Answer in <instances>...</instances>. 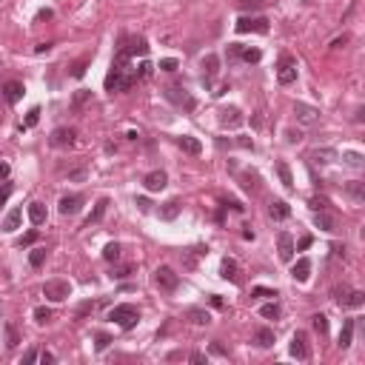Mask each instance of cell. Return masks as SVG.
Listing matches in <instances>:
<instances>
[{
  "label": "cell",
  "instance_id": "55",
  "mask_svg": "<svg viewBox=\"0 0 365 365\" xmlns=\"http://www.w3.org/2000/svg\"><path fill=\"white\" fill-rule=\"evenodd\" d=\"M34 360H37V351H34V348H29V351L23 354V363H34Z\"/></svg>",
  "mask_w": 365,
  "mask_h": 365
},
{
  "label": "cell",
  "instance_id": "54",
  "mask_svg": "<svg viewBox=\"0 0 365 365\" xmlns=\"http://www.w3.org/2000/svg\"><path fill=\"white\" fill-rule=\"evenodd\" d=\"M40 363H43V365H52V363H55V354H52V351H43V354H40Z\"/></svg>",
  "mask_w": 365,
  "mask_h": 365
},
{
  "label": "cell",
  "instance_id": "28",
  "mask_svg": "<svg viewBox=\"0 0 365 365\" xmlns=\"http://www.w3.org/2000/svg\"><path fill=\"white\" fill-rule=\"evenodd\" d=\"M91 103V91L89 89H80V91H74V97H71V106H74V109H83V106H89Z\"/></svg>",
  "mask_w": 365,
  "mask_h": 365
},
{
  "label": "cell",
  "instance_id": "44",
  "mask_svg": "<svg viewBox=\"0 0 365 365\" xmlns=\"http://www.w3.org/2000/svg\"><path fill=\"white\" fill-rule=\"evenodd\" d=\"M240 180H243V188H245V191H254V188H257V177H254V174H240Z\"/></svg>",
  "mask_w": 365,
  "mask_h": 365
},
{
  "label": "cell",
  "instance_id": "38",
  "mask_svg": "<svg viewBox=\"0 0 365 365\" xmlns=\"http://www.w3.org/2000/svg\"><path fill=\"white\" fill-rule=\"evenodd\" d=\"M348 191H351V197L357 200V203H363V200H365V188H363V182H360V180L348 182Z\"/></svg>",
  "mask_w": 365,
  "mask_h": 365
},
{
  "label": "cell",
  "instance_id": "45",
  "mask_svg": "<svg viewBox=\"0 0 365 365\" xmlns=\"http://www.w3.org/2000/svg\"><path fill=\"white\" fill-rule=\"evenodd\" d=\"M37 120H40V109L34 106L32 112L26 114V128H32V125H37Z\"/></svg>",
  "mask_w": 365,
  "mask_h": 365
},
{
  "label": "cell",
  "instance_id": "53",
  "mask_svg": "<svg viewBox=\"0 0 365 365\" xmlns=\"http://www.w3.org/2000/svg\"><path fill=\"white\" fill-rule=\"evenodd\" d=\"M188 360H191L194 365H203V363H205V357H203L200 351H191V354H188Z\"/></svg>",
  "mask_w": 365,
  "mask_h": 365
},
{
  "label": "cell",
  "instance_id": "58",
  "mask_svg": "<svg viewBox=\"0 0 365 365\" xmlns=\"http://www.w3.org/2000/svg\"><path fill=\"white\" fill-rule=\"evenodd\" d=\"M300 140H303L300 131H288V143H300Z\"/></svg>",
  "mask_w": 365,
  "mask_h": 365
},
{
  "label": "cell",
  "instance_id": "2",
  "mask_svg": "<svg viewBox=\"0 0 365 365\" xmlns=\"http://www.w3.org/2000/svg\"><path fill=\"white\" fill-rule=\"evenodd\" d=\"M154 285L166 294H174L177 285H180V274H174V268H169V265H160L154 271Z\"/></svg>",
  "mask_w": 365,
  "mask_h": 365
},
{
  "label": "cell",
  "instance_id": "42",
  "mask_svg": "<svg viewBox=\"0 0 365 365\" xmlns=\"http://www.w3.org/2000/svg\"><path fill=\"white\" fill-rule=\"evenodd\" d=\"M86 68H89V60L83 57V60H77V63L71 66V77H83V74H86Z\"/></svg>",
  "mask_w": 365,
  "mask_h": 365
},
{
  "label": "cell",
  "instance_id": "52",
  "mask_svg": "<svg viewBox=\"0 0 365 365\" xmlns=\"http://www.w3.org/2000/svg\"><path fill=\"white\" fill-rule=\"evenodd\" d=\"M251 294L254 297H277V291H271V288H254Z\"/></svg>",
  "mask_w": 365,
  "mask_h": 365
},
{
  "label": "cell",
  "instance_id": "20",
  "mask_svg": "<svg viewBox=\"0 0 365 365\" xmlns=\"http://www.w3.org/2000/svg\"><path fill=\"white\" fill-rule=\"evenodd\" d=\"M3 97L9 103H17L23 97V83H17V80H9L6 86H3Z\"/></svg>",
  "mask_w": 365,
  "mask_h": 365
},
{
  "label": "cell",
  "instance_id": "4",
  "mask_svg": "<svg viewBox=\"0 0 365 365\" xmlns=\"http://www.w3.org/2000/svg\"><path fill=\"white\" fill-rule=\"evenodd\" d=\"M234 29H237L240 34H248V32L265 34V32H268V20H265V17H240Z\"/></svg>",
  "mask_w": 365,
  "mask_h": 365
},
{
  "label": "cell",
  "instance_id": "25",
  "mask_svg": "<svg viewBox=\"0 0 365 365\" xmlns=\"http://www.w3.org/2000/svg\"><path fill=\"white\" fill-rule=\"evenodd\" d=\"M254 342H257L260 348H271L274 345V331L271 328H257L254 331Z\"/></svg>",
  "mask_w": 365,
  "mask_h": 365
},
{
  "label": "cell",
  "instance_id": "22",
  "mask_svg": "<svg viewBox=\"0 0 365 365\" xmlns=\"http://www.w3.org/2000/svg\"><path fill=\"white\" fill-rule=\"evenodd\" d=\"M314 226L322 228V231H337V220L331 214H325V211H317L314 214Z\"/></svg>",
  "mask_w": 365,
  "mask_h": 365
},
{
  "label": "cell",
  "instance_id": "26",
  "mask_svg": "<svg viewBox=\"0 0 365 365\" xmlns=\"http://www.w3.org/2000/svg\"><path fill=\"white\" fill-rule=\"evenodd\" d=\"M363 303H365V294H363V291H348V294L342 297L340 305L342 308H360Z\"/></svg>",
  "mask_w": 365,
  "mask_h": 365
},
{
  "label": "cell",
  "instance_id": "10",
  "mask_svg": "<svg viewBox=\"0 0 365 365\" xmlns=\"http://www.w3.org/2000/svg\"><path fill=\"white\" fill-rule=\"evenodd\" d=\"M277 80L283 83V86H291L297 80V63L291 60V57H283L280 60V71H277Z\"/></svg>",
  "mask_w": 365,
  "mask_h": 365
},
{
  "label": "cell",
  "instance_id": "32",
  "mask_svg": "<svg viewBox=\"0 0 365 365\" xmlns=\"http://www.w3.org/2000/svg\"><path fill=\"white\" fill-rule=\"evenodd\" d=\"M177 214H180V203H177V200H169V203L160 208V217H163V220H174Z\"/></svg>",
  "mask_w": 365,
  "mask_h": 365
},
{
  "label": "cell",
  "instance_id": "47",
  "mask_svg": "<svg viewBox=\"0 0 365 365\" xmlns=\"http://www.w3.org/2000/svg\"><path fill=\"white\" fill-rule=\"evenodd\" d=\"M311 208H314V211H325V208H328V200H325V197H311Z\"/></svg>",
  "mask_w": 365,
  "mask_h": 365
},
{
  "label": "cell",
  "instance_id": "13",
  "mask_svg": "<svg viewBox=\"0 0 365 365\" xmlns=\"http://www.w3.org/2000/svg\"><path fill=\"white\" fill-rule=\"evenodd\" d=\"M177 146H180L185 154H194V157H197V154H203V143H200L197 137L182 134V137H177Z\"/></svg>",
  "mask_w": 365,
  "mask_h": 365
},
{
  "label": "cell",
  "instance_id": "48",
  "mask_svg": "<svg viewBox=\"0 0 365 365\" xmlns=\"http://www.w3.org/2000/svg\"><path fill=\"white\" fill-rule=\"evenodd\" d=\"M32 243H37V231H29V234H23V237L17 240V245H20V248H23V245H32Z\"/></svg>",
  "mask_w": 365,
  "mask_h": 365
},
{
  "label": "cell",
  "instance_id": "8",
  "mask_svg": "<svg viewBox=\"0 0 365 365\" xmlns=\"http://www.w3.org/2000/svg\"><path fill=\"white\" fill-rule=\"evenodd\" d=\"M74 137H77V131H74V128L60 125V128H55V131H52V146L68 148V146H74Z\"/></svg>",
  "mask_w": 365,
  "mask_h": 365
},
{
  "label": "cell",
  "instance_id": "12",
  "mask_svg": "<svg viewBox=\"0 0 365 365\" xmlns=\"http://www.w3.org/2000/svg\"><path fill=\"white\" fill-rule=\"evenodd\" d=\"M277 251H280V260H291V257H294V237H291V234H288V231H283V234H280V237H277Z\"/></svg>",
  "mask_w": 365,
  "mask_h": 365
},
{
  "label": "cell",
  "instance_id": "35",
  "mask_svg": "<svg viewBox=\"0 0 365 365\" xmlns=\"http://www.w3.org/2000/svg\"><path fill=\"white\" fill-rule=\"evenodd\" d=\"M103 257H106L109 262H117L120 260V243H109V245L103 248Z\"/></svg>",
  "mask_w": 365,
  "mask_h": 365
},
{
  "label": "cell",
  "instance_id": "1",
  "mask_svg": "<svg viewBox=\"0 0 365 365\" xmlns=\"http://www.w3.org/2000/svg\"><path fill=\"white\" fill-rule=\"evenodd\" d=\"M109 319L112 322H117L120 328H134L137 322H140V311H137L134 305H128V303H123V305H114L112 311H109Z\"/></svg>",
  "mask_w": 365,
  "mask_h": 365
},
{
  "label": "cell",
  "instance_id": "59",
  "mask_svg": "<svg viewBox=\"0 0 365 365\" xmlns=\"http://www.w3.org/2000/svg\"><path fill=\"white\" fill-rule=\"evenodd\" d=\"M137 205H140V208H143V211H148V208H151V203H148L146 197H137Z\"/></svg>",
  "mask_w": 365,
  "mask_h": 365
},
{
  "label": "cell",
  "instance_id": "43",
  "mask_svg": "<svg viewBox=\"0 0 365 365\" xmlns=\"http://www.w3.org/2000/svg\"><path fill=\"white\" fill-rule=\"evenodd\" d=\"M86 177H89V171H86V169H71V171H68V180H71V182H83Z\"/></svg>",
  "mask_w": 365,
  "mask_h": 365
},
{
  "label": "cell",
  "instance_id": "9",
  "mask_svg": "<svg viewBox=\"0 0 365 365\" xmlns=\"http://www.w3.org/2000/svg\"><path fill=\"white\" fill-rule=\"evenodd\" d=\"M143 185H146V191H163L169 185V174L166 171H148L143 177Z\"/></svg>",
  "mask_w": 365,
  "mask_h": 365
},
{
  "label": "cell",
  "instance_id": "21",
  "mask_svg": "<svg viewBox=\"0 0 365 365\" xmlns=\"http://www.w3.org/2000/svg\"><path fill=\"white\" fill-rule=\"evenodd\" d=\"M20 220H23V208H11L9 214H6V220H3V231H17Z\"/></svg>",
  "mask_w": 365,
  "mask_h": 365
},
{
  "label": "cell",
  "instance_id": "19",
  "mask_svg": "<svg viewBox=\"0 0 365 365\" xmlns=\"http://www.w3.org/2000/svg\"><path fill=\"white\" fill-rule=\"evenodd\" d=\"M106 208H109V197H100V200L94 203V211H91L89 220H86V228H91L94 223H100L103 217H106Z\"/></svg>",
  "mask_w": 365,
  "mask_h": 365
},
{
  "label": "cell",
  "instance_id": "11",
  "mask_svg": "<svg viewBox=\"0 0 365 365\" xmlns=\"http://www.w3.org/2000/svg\"><path fill=\"white\" fill-rule=\"evenodd\" d=\"M83 208V197L80 194H66V197H60V214L63 217H74Z\"/></svg>",
  "mask_w": 365,
  "mask_h": 365
},
{
  "label": "cell",
  "instance_id": "33",
  "mask_svg": "<svg viewBox=\"0 0 365 365\" xmlns=\"http://www.w3.org/2000/svg\"><path fill=\"white\" fill-rule=\"evenodd\" d=\"M188 319H191L194 325H208V322H211L208 311H200V308H191V311H188Z\"/></svg>",
  "mask_w": 365,
  "mask_h": 365
},
{
  "label": "cell",
  "instance_id": "62",
  "mask_svg": "<svg viewBox=\"0 0 365 365\" xmlns=\"http://www.w3.org/2000/svg\"><path fill=\"white\" fill-rule=\"evenodd\" d=\"M226 205H231V208H234V211H243V208H245V205H243V203H237V200H228Z\"/></svg>",
  "mask_w": 365,
  "mask_h": 365
},
{
  "label": "cell",
  "instance_id": "56",
  "mask_svg": "<svg viewBox=\"0 0 365 365\" xmlns=\"http://www.w3.org/2000/svg\"><path fill=\"white\" fill-rule=\"evenodd\" d=\"M211 354H217V357H226V348H223L220 342H214V345H211Z\"/></svg>",
  "mask_w": 365,
  "mask_h": 365
},
{
  "label": "cell",
  "instance_id": "50",
  "mask_svg": "<svg viewBox=\"0 0 365 365\" xmlns=\"http://www.w3.org/2000/svg\"><path fill=\"white\" fill-rule=\"evenodd\" d=\"M109 342H112L109 334H97V351H106V348H109Z\"/></svg>",
  "mask_w": 365,
  "mask_h": 365
},
{
  "label": "cell",
  "instance_id": "41",
  "mask_svg": "<svg viewBox=\"0 0 365 365\" xmlns=\"http://www.w3.org/2000/svg\"><path fill=\"white\" fill-rule=\"evenodd\" d=\"M17 342H20V334H17V328H14V325H6V345H9V348H14Z\"/></svg>",
  "mask_w": 365,
  "mask_h": 365
},
{
  "label": "cell",
  "instance_id": "61",
  "mask_svg": "<svg viewBox=\"0 0 365 365\" xmlns=\"http://www.w3.org/2000/svg\"><path fill=\"white\" fill-rule=\"evenodd\" d=\"M237 143H240V146H243V148H254V143H251L248 137H240Z\"/></svg>",
  "mask_w": 365,
  "mask_h": 365
},
{
  "label": "cell",
  "instance_id": "16",
  "mask_svg": "<svg viewBox=\"0 0 365 365\" xmlns=\"http://www.w3.org/2000/svg\"><path fill=\"white\" fill-rule=\"evenodd\" d=\"M291 277H294L297 283H308V277H311V260L300 257V260H297V265L291 268Z\"/></svg>",
  "mask_w": 365,
  "mask_h": 365
},
{
  "label": "cell",
  "instance_id": "60",
  "mask_svg": "<svg viewBox=\"0 0 365 365\" xmlns=\"http://www.w3.org/2000/svg\"><path fill=\"white\" fill-rule=\"evenodd\" d=\"M9 177V163H0V180H6Z\"/></svg>",
  "mask_w": 365,
  "mask_h": 365
},
{
  "label": "cell",
  "instance_id": "37",
  "mask_svg": "<svg viewBox=\"0 0 365 365\" xmlns=\"http://www.w3.org/2000/svg\"><path fill=\"white\" fill-rule=\"evenodd\" d=\"M260 317H265V319H277V317H280V305H277V303H265V305L260 308Z\"/></svg>",
  "mask_w": 365,
  "mask_h": 365
},
{
  "label": "cell",
  "instance_id": "3",
  "mask_svg": "<svg viewBox=\"0 0 365 365\" xmlns=\"http://www.w3.org/2000/svg\"><path fill=\"white\" fill-rule=\"evenodd\" d=\"M43 297L52 300V303H63V300L71 297V285H68L66 280H49V283L43 285Z\"/></svg>",
  "mask_w": 365,
  "mask_h": 365
},
{
  "label": "cell",
  "instance_id": "23",
  "mask_svg": "<svg viewBox=\"0 0 365 365\" xmlns=\"http://www.w3.org/2000/svg\"><path fill=\"white\" fill-rule=\"evenodd\" d=\"M354 342V317H348L342 322V331H340V348H348Z\"/></svg>",
  "mask_w": 365,
  "mask_h": 365
},
{
  "label": "cell",
  "instance_id": "29",
  "mask_svg": "<svg viewBox=\"0 0 365 365\" xmlns=\"http://www.w3.org/2000/svg\"><path fill=\"white\" fill-rule=\"evenodd\" d=\"M52 317H55V311H52L49 305H37V308H34V322L46 325V322H52Z\"/></svg>",
  "mask_w": 365,
  "mask_h": 365
},
{
  "label": "cell",
  "instance_id": "34",
  "mask_svg": "<svg viewBox=\"0 0 365 365\" xmlns=\"http://www.w3.org/2000/svg\"><path fill=\"white\" fill-rule=\"evenodd\" d=\"M311 325H314L317 334H328V317H325V314H314V317H311Z\"/></svg>",
  "mask_w": 365,
  "mask_h": 365
},
{
  "label": "cell",
  "instance_id": "49",
  "mask_svg": "<svg viewBox=\"0 0 365 365\" xmlns=\"http://www.w3.org/2000/svg\"><path fill=\"white\" fill-rule=\"evenodd\" d=\"M160 68H163V71H177V60H174V57H166V60H160Z\"/></svg>",
  "mask_w": 365,
  "mask_h": 365
},
{
  "label": "cell",
  "instance_id": "14",
  "mask_svg": "<svg viewBox=\"0 0 365 365\" xmlns=\"http://www.w3.org/2000/svg\"><path fill=\"white\" fill-rule=\"evenodd\" d=\"M240 123H243L240 109H223V112H220V125H223V128H237Z\"/></svg>",
  "mask_w": 365,
  "mask_h": 365
},
{
  "label": "cell",
  "instance_id": "15",
  "mask_svg": "<svg viewBox=\"0 0 365 365\" xmlns=\"http://www.w3.org/2000/svg\"><path fill=\"white\" fill-rule=\"evenodd\" d=\"M217 74H220V57H217V55H208L203 60V80H205V83H211Z\"/></svg>",
  "mask_w": 365,
  "mask_h": 365
},
{
  "label": "cell",
  "instance_id": "24",
  "mask_svg": "<svg viewBox=\"0 0 365 365\" xmlns=\"http://www.w3.org/2000/svg\"><path fill=\"white\" fill-rule=\"evenodd\" d=\"M29 220L34 226H43L46 223V205L43 203H29Z\"/></svg>",
  "mask_w": 365,
  "mask_h": 365
},
{
  "label": "cell",
  "instance_id": "27",
  "mask_svg": "<svg viewBox=\"0 0 365 365\" xmlns=\"http://www.w3.org/2000/svg\"><path fill=\"white\" fill-rule=\"evenodd\" d=\"M277 174H280V180H283L285 188H294V174L288 169V163H277Z\"/></svg>",
  "mask_w": 365,
  "mask_h": 365
},
{
  "label": "cell",
  "instance_id": "7",
  "mask_svg": "<svg viewBox=\"0 0 365 365\" xmlns=\"http://www.w3.org/2000/svg\"><path fill=\"white\" fill-rule=\"evenodd\" d=\"M166 97H169L174 106H180V109H185V112H191L194 109V100L188 97V91L185 89H177V86H169L166 89Z\"/></svg>",
  "mask_w": 365,
  "mask_h": 365
},
{
  "label": "cell",
  "instance_id": "6",
  "mask_svg": "<svg viewBox=\"0 0 365 365\" xmlns=\"http://www.w3.org/2000/svg\"><path fill=\"white\" fill-rule=\"evenodd\" d=\"M291 357H297V360H308V357H311L305 331H297L294 337H291Z\"/></svg>",
  "mask_w": 365,
  "mask_h": 365
},
{
  "label": "cell",
  "instance_id": "17",
  "mask_svg": "<svg viewBox=\"0 0 365 365\" xmlns=\"http://www.w3.org/2000/svg\"><path fill=\"white\" fill-rule=\"evenodd\" d=\"M220 274H223V280H231V283H240V268H237V260H231L226 257L223 265H220Z\"/></svg>",
  "mask_w": 365,
  "mask_h": 365
},
{
  "label": "cell",
  "instance_id": "36",
  "mask_svg": "<svg viewBox=\"0 0 365 365\" xmlns=\"http://www.w3.org/2000/svg\"><path fill=\"white\" fill-rule=\"evenodd\" d=\"M29 262H32V268H40V265L46 262V248H40V245H37V248H32Z\"/></svg>",
  "mask_w": 365,
  "mask_h": 365
},
{
  "label": "cell",
  "instance_id": "57",
  "mask_svg": "<svg viewBox=\"0 0 365 365\" xmlns=\"http://www.w3.org/2000/svg\"><path fill=\"white\" fill-rule=\"evenodd\" d=\"M345 43H348V34H342V37H337V40H334L331 46H334V49H340V46H345Z\"/></svg>",
  "mask_w": 365,
  "mask_h": 365
},
{
  "label": "cell",
  "instance_id": "46",
  "mask_svg": "<svg viewBox=\"0 0 365 365\" xmlns=\"http://www.w3.org/2000/svg\"><path fill=\"white\" fill-rule=\"evenodd\" d=\"M11 188H14V185H11V182H3V185H0V208H3V205H6V200H9V194H11Z\"/></svg>",
  "mask_w": 365,
  "mask_h": 365
},
{
  "label": "cell",
  "instance_id": "51",
  "mask_svg": "<svg viewBox=\"0 0 365 365\" xmlns=\"http://www.w3.org/2000/svg\"><path fill=\"white\" fill-rule=\"evenodd\" d=\"M148 74H151V66H148V63H140V66L134 68V77H148Z\"/></svg>",
  "mask_w": 365,
  "mask_h": 365
},
{
  "label": "cell",
  "instance_id": "18",
  "mask_svg": "<svg viewBox=\"0 0 365 365\" xmlns=\"http://www.w3.org/2000/svg\"><path fill=\"white\" fill-rule=\"evenodd\" d=\"M268 214H271V220H288L291 217V205L285 203V200H274L268 205Z\"/></svg>",
  "mask_w": 365,
  "mask_h": 365
},
{
  "label": "cell",
  "instance_id": "30",
  "mask_svg": "<svg viewBox=\"0 0 365 365\" xmlns=\"http://www.w3.org/2000/svg\"><path fill=\"white\" fill-rule=\"evenodd\" d=\"M128 55H140V57H146V55H148V43H146V37H134V40H131V46H128Z\"/></svg>",
  "mask_w": 365,
  "mask_h": 365
},
{
  "label": "cell",
  "instance_id": "5",
  "mask_svg": "<svg viewBox=\"0 0 365 365\" xmlns=\"http://www.w3.org/2000/svg\"><path fill=\"white\" fill-rule=\"evenodd\" d=\"M294 117H297V123L314 125V123L319 120V109L308 106V103H297V106H294Z\"/></svg>",
  "mask_w": 365,
  "mask_h": 365
},
{
  "label": "cell",
  "instance_id": "31",
  "mask_svg": "<svg viewBox=\"0 0 365 365\" xmlns=\"http://www.w3.org/2000/svg\"><path fill=\"white\" fill-rule=\"evenodd\" d=\"M334 157H337V151H334V148H317V151L311 154V160H314V163H322V166L331 163Z\"/></svg>",
  "mask_w": 365,
  "mask_h": 365
},
{
  "label": "cell",
  "instance_id": "40",
  "mask_svg": "<svg viewBox=\"0 0 365 365\" xmlns=\"http://www.w3.org/2000/svg\"><path fill=\"white\" fill-rule=\"evenodd\" d=\"M240 57H243V60H245V63H260V49H243V52H240Z\"/></svg>",
  "mask_w": 365,
  "mask_h": 365
},
{
  "label": "cell",
  "instance_id": "39",
  "mask_svg": "<svg viewBox=\"0 0 365 365\" xmlns=\"http://www.w3.org/2000/svg\"><path fill=\"white\" fill-rule=\"evenodd\" d=\"M342 160H345L351 169H363V154H357V151H345V154H342Z\"/></svg>",
  "mask_w": 365,
  "mask_h": 365
}]
</instances>
